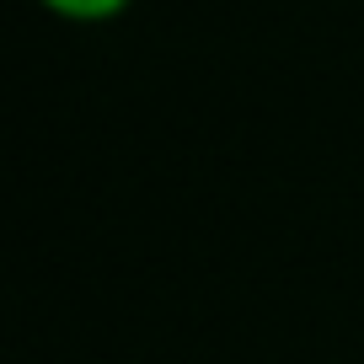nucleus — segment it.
Listing matches in <instances>:
<instances>
[{"label":"nucleus","instance_id":"f257e3e1","mask_svg":"<svg viewBox=\"0 0 364 364\" xmlns=\"http://www.w3.org/2000/svg\"><path fill=\"white\" fill-rule=\"evenodd\" d=\"M38 6L48 16H59V22H70V27H107L118 16H129L134 0H38Z\"/></svg>","mask_w":364,"mask_h":364}]
</instances>
